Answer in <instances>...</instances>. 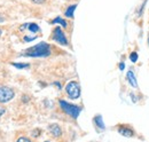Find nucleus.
Here are the masks:
<instances>
[{"instance_id": "16", "label": "nucleus", "mask_w": 149, "mask_h": 142, "mask_svg": "<svg viewBox=\"0 0 149 142\" xmlns=\"http://www.w3.org/2000/svg\"><path fill=\"white\" fill-rule=\"evenodd\" d=\"M16 142H31V140L26 136H19V139L16 140Z\"/></svg>"}, {"instance_id": "25", "label": "nucleus", "mask_w": 149, "mask_h": 142, "mask_svg": "<svg viewBox=\"0 0 149 142\" xmlns=\"http://www.w3.org/2000/svg\"><path fill=\"white\" fill-rule=\"evenodd\" d=\"M2 32H3V30L0 28V38H1V36H2Z\"/></svg>"}, {"instance_id": "17", "label": "nucleus", "mask_w": 149, "mask_h": 142, "mask_svg": "<svg viewBox=\"0 0 149 142\" xmlns=\"http://www.w3.org/2000/svg\"><path fill=\"white\" fill-rule=\"evenodd\" d=\"M5 112H6V108H5V106H0V118L5 115Z\"/></svg>"}, {"instance_id": "13", "label": "nucleus", "mask_w": 149, "mask_h": 142, "mask_svg": "<svg viewBox=\"0 0 149 142\" xmlns=\"http://www.w3.org/2000/svg\"><path fill=\"white\" fill-rule=\"evenodd\" d=\"M12 65L13 67H15L16 69H26V68H29L30 67V64L29 63H16V62H14V63H12Z\"/></svg>"}, {"instance_id": "4", "label": "nucleus", "mask_w": 149, "mask_h": 142, "mask_svg": "<svg viewBox=\"0 0 149 142\" xmlns=\"http://www.w3.org/2000/svg\"><path fill=\"white\" fill-rule=\"evenodd\" d=\"M15 97V90L6 85H0V103H7Z\"/></svg>"}, {"instance_id": "1", "label": "nucleus", "mask_w": 149, "mask_h": 142, "mask_svg": "<svg viewBox=\"0 0 149 142\" xmlns=\"http://www.w3.org/2000/svg\"><path fill=\"white\" fill-rule=\"evenodd\" d=\"M51 45L47 42H39L37 45L25 49L23 53H21V56H25V57H47L49 56L52 51H51Z\"/></svg>"}, {"instance_id": "15", "label": "nucleus", "mask_w": 149, "mask_h": 142, "mask_svg": "<svg viewBox=\"0 0 149 142\" xmlns=\"http://www.w3.org/2000/svg\"><path fill=\"white\" fill-rule=\"evenodd\" d=\"M35 39H37L36 36H35V37H28V36H25V37L23 38L24 42H30V41H32V40H35Z\"/></svg>"}, {"instance_id": "6", "label": "nucleus", "mask_w": 149, "mask_h": 142, "mask_svg": "<svg viewBox=\"0 0 149 142\" xmlns=\"http://www.w3.org/2000/svg\"><path fill=\"white\" fill-rule=\"evenodd\" d=\"M117 131L120 135L126 136V138H132L134 135V131L131 128L130 126H126V125H119L117 127Z\"/></svg>"}, {"instance_id": "10", "label": "nucleus", "mask_w": 149, "mask_h": 142, "mask_svg": "<svg viewBox=\"0 0 149 142\" xmlns=\"http://www.w3.org/2000/svg\"><path fill=\"white\" fill-rule=\"evenodd\" d=\"M76 8H77V3H72V5L68 6L67 9H65V12H64V16L68 18H74V14Z\"/></svg>"}, {"instance_id": "20", "label": "nucleus", "mask_w": 149, "mask_h": 142, "mask_svg": "<svg viewBox=\"0 0 149 142\" xmlns=\"http://www.w3.org/2000/svg\"><path fill=\"white\" fill-rule=\"evenodd\" d=\"M38 131H39V129H35V131H33V133H32V136H33V138H37V136H39V133H37Z\"/></svg>"}, {"instance_id": "24", "label": "nucleus", "mask_w": 149, "mask_h": 142, "mask_svg": "<svg viewBox=\"0 0 149 142\" xmlns=\"http://www.w3.org/2000/svg\"><path fill=\"white\" fill-rule=\"evenodd\" d=\"M25 97H23V102H28L29 101V97H26V95H24Z\"/></svg>"}, {"instance_id": "3", "label": "nucleus", "mask_w": 149, "mask_h": 142, "mask_svg": "<svg viewBox=\"0 0 149 142\" xmlns=\"http://www.w3.org/2000/svg\"><path fill=\"white\" fill-rule=\"evenodd\" d=\"M65 93L69 99L71 100H77L80 97L81 89H80V84L76 80H71L65 85Z\"/></svg>"}, {"instance_id": "5", "label": "nucleus", "mask_w": 149, "mask_h": 142, "mask_svg": "<svg viewBox=\"0 0 149 142\" xmlns=\"http://www.w3.org/2000/svg\"><path fill=\"white\" fill-rule=\"evenodd\" d=\"M51 39L53 41L57 42L58 45H62V46H68L69 45V41H68V38L65 33L63 32L62 28L61 26H56L55 29L53 30L52 36H51Z\"/></svg>"}, {"instance_id": "2", "label": "nucleus", "mask_w": 149, "mask_h": 142, "mask_svg": "<svg viewBox=\"0 0 149 142\" xmlns=\"http://www.w3.org/2000/svg\"><path fill=\"white\" fill-rule=\"evenodd\" d=\"M58 106H60L61 110L65 115L70 116L74 119H77L79 117L80 112H81V106H76V104H72V103H69V102H67L64 100H58Z\"/></svg>"}, {"instance_id": "23", "label": "nucleus", "mask_w": 149, "mask_h": 142, "mask_svg": "<svg viewBox=\"0 0 149 142\" xmlns=\"http://www.w3.org/2000/svg\"><path fill=\"white\" fill-rule=\"evenodd\" d=\"M54 85H55V86H57V88H58V89L62 88V87H61V84H60L58 81H55V83H54Z\"/></svg>"}, {"instance_id": "9", "label": "nucleus", "mask_w": 149, "mask_h": 142, "mask_svg": "<svg viewBox=\"0 0 149 142\" xmlns=\"http://www.w3.org/2000/svg\"><path fill=\"white\" fill-rule=\"evenodd\" d=\"M93 123H94V125L97 127L99 131H104V129H106V125L103 123V118H102L101 115H96V116L94 117Z\"/></svg>"}, {"instance_id": "27", "label": "nucleus", "mask_w": 149, "mask_h": 142, "mask_svg": "<svg viewBox=\"0 0 149 142\" xmlns=\"http://www.w3.org/2000/svg\"><path fill=\"white\" fill-rule=\"evenodd\" d=\"M148 44H149V37H148Z\"/></svg>"}, {"instance_id": "19", "label": "nucleus", "mask_w": 149, "mask_h": 142, "mask_svg": "<svg viewBox=\"0 0 149 142\" xmlns=\"http://www.w3.org/2000/svg\"><path fill=\"white\" fill-rule=\"evenodd\" d=\"M33 3H37V5H41V3H44L46 0H31Z\"/></svg>"}, {"instance_id": "26", "label": "nucleus", "mask_w": 149, "mask_h": 142, "mask_svg": "<svg viewBox=\"0 0 149 142\" xmlns=\"http://www.w3.org/2000/svg\"><path fill=\"white\" fill-rule=\"evenodd\" d=\"M44 142H51V141H44Z\"/></svg>"}, {"instance_id": "8", "label": "nucleus", "mask_w": 149, "mask_h": 142, "mask_svg": "<svg viewBox=\"0 0 149 142\" xmlns=\"http://www.w3.org/2000/svg\"><path fill=\"white\" fill-rule=\"evenodd\" d=\"M48 131L54 138H60L62 135V128L57 124H51L48 126Z\"/></svg>"}, {"instance_id": "21", "label": "nucleus", "mask_w": 149, "mask_h": 142, "mask_svg": "<svg viewBox=\"0 0 149 142\" xmlns=\"http://www.w3.org/2000/svg\"><path fill=\"white\" fill-rule=\"evenodd\" d=\"M125 69V64L122 62V63H119V70H124Z\"/></svg>"}, {"instance_id": "22", "label": "nucleus", "mask_w": 149, "mask_h": 142, "mask_svg": "<svg viewBox=\"0 0 149 142\" xmlns=\"http://www.w3.org/2000/svg\"><path fill=\"white\" fill-rule=\"evenodd\" d=\"M5 19H6V18H5V16H3V15H2L1 13H0V23H2V22H3Z\"/></svg>"}, {"instance_id": "12", "label": "nucleus", "mask_w": 149, "mask_h": 142, "mask_svg": "<svg viewBox=\"0 0 149 142\" xmlns=\"http://www.w3.org/2000/svg\"><path fill=\"white\" fill-rule=\"evenodd\" d=\"M28 30L31 32V33H37L40 31V28L37 23H29V26H28Z\"/></svg>"}, {"instance_id": "7", "label": "nucleus", "mask_w": 149, "mask_h": 142, "mask_svg": "<svg viewBox=\"0 0 149 142\" xmlns=\"http://www.w3.org/2000/svg\"><path fill=\"white\" fill-rule=\"evenodd\" d=\"M126 80L127 83L131 85V87L133 88H138V81H136V77H135V73L132 70H129L126 73Z\"/></svg>"}, {"instance_id": "14", "label": "nucleus", "mask_w": 149, "mask_h": 142, "mask_svg": "<svg viewBox=\"0 0 149 142\" xmlns=\"http://www.w3.org/2000/svg\"><path fill=\"white\" fill-rule=\"evenodd\" d=\"M138 58H139V55H138L136 52H132V53L130 54V60L133 63H135V62L138 61Z\"/></svg>"}, {"instance_id": "11", "label": "nucleus", "mask_w": 149, "mask_h": 142, "mask_svg": "<svg viewBox=\"0 0 149 142\" xmlns=\"http://www.w3.org/2000/svg\"><path fill=\"white\" fill-rule=\"evenodd\" d=\"M51 24H60L62 28H68V22L64 19V18L60 17V16H57V17H55L54 19H52L51 21Z\"/></svg>"}, {"instance_id": "18", "label": "nucleus", "mask_w": 149, "mask_h": 142, "mask_svg": "<svg viewBox=\"0 0 149 142\" xmlns=\"http://www.w3.org/2000/svg\"><path fill=\"white\" fill-rule=\"evenodd\" d=\"M28 26H29V23H24L23 25H21V26H19V31H24Z\"/></svg>"}]
</instances>
